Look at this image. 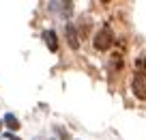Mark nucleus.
<instances>
[{
  "label": "nucleus",
  "mask_w": 146,
  "mask_h": 140,
  "mask_svg": "<svg viewBox=\"0 0 146 140\" xmlns=\"http://www.w3.org/2000/svg\"><path fill=\"white\" fill-rule=\"evenodd\" d=\"M56 134H58V136H60L62 140H71V138H69V134H67V131L62 129V127H56Z\"/></svg>",
  "instance_id": "423d86ee"
},
{
  "label": "nucleus",
  "mask_w": 146,
  "mask_h": 140,
  "mask_svg": "<svg viewBox=\"0 0 146 140\" xmlns=\"http://www.w3.org/2000/svg\"><path fill=\"white\" fill-rule=\"evenodd\" d=\"M7 138L9 140H19V138H15V136H11V134H7Z\"/></svg>",
  "instance_id": "6e6552de"
},
{
  "label": "nucleus",
  "mask_w": 146,
  "mask_h": 140,
  "mask_svg": "<svg viewBox=\"0 0 146 140\" xmlns=\"http://www.w3.org/2000/svg\"><path fill=\"white\" fill-rule=\"evenodd\" d=\"M67 41H69V45H71L73 50L80 48V37H78V32H75V26H73V24H67Z\"/></svg>",
  "instance_id": "20e7f679"
},
{
  "label": "nucleus",
  "mask_w": 146,
  "mask_h": 140,
  "mask_svg": "<svg viewBox=\"0 0 146 140\" xmlns=\"http://www.w3.org/2000/svg\"><path fill=\"white\" fill-rule=\"evenodd\" d=\"M5 123H7V127H9L11 131H17V129H19V121H17V119H15L11 112L5 114Z\"/></svg>",
  "instance_id": "39448f33"
},
{
  "label": "nucleus",
  "mask_w": 146,
  "mask_h": 140,
  "mask_svg": "<svg viewBox=\"0 0 146 140\" xmlns=\"http://www.w3.org/2000/svg\"><path fill=\"white\" fill-rule=\"evenodd\" d=\"M112 43H114V35H112V30H110L108 26H103L99 32L95 35V48L99 52H105L112 48Z\"/></svg>",
  "instance_id": "f257e3e1"
},
{
  "label": "nucleus",
  "mask_w": 146,
  "mask_h": 140,
  "mask_svg": "<svg viewBox=\"0 0 146 140\" xmlns=\"http://www.w3.org/2000/svg\"><path fill=\"white\" fill-rule=\"evenodd\" d=\"M135 65H137V69H146V58H144V56H140Z\"/></svg>",
  "instance_id": "0eeeda50"
},
{
  "label": "nucleus",
  "mask_w": 146,
  "mask_h": 140,
  "mask_svg": "<svg viewBox=\"0 0 146 140\" xmlns=\"http://www.w3.org/2000/svg\"><path fill=\"white\" fill-rule=\"evenodd\" d=\"M131 90L137 99L146 101V73L144 71H135V76L131 80Z\"/></svg>",
  "instance_id": "f03ea898"
},
{
  "label": "nucleus",
  "mask_w": 146,
  "mask_h": 140,
  "mask_svg": "<svg viewBox=\"0 0 146 140\" xmlns=\"http://www.w3.org/2000/svg\"><path fill=\"white\" fill-rule=\"evenodd\" d=\"M43 39H45L47 50H50V52H58V37H56L54 30H45V32H43Z\"/></svg>",
  "instance_id": "7ed1b4c3"
}]
</instances>
